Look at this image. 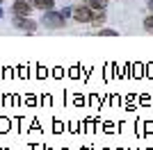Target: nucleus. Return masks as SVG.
Masks as SVG:
<instances>
[{"mask_svg": "<svg viewBox=\"0 0 153 150\" xmlns=\"http://www.w3.org/2000/svg\"><path fill=\"white\" fill-rule=\"evenodd\" d=\"M32 9H39V12H48V9H55V0H30Z\"/></svg>", "mask_w": 153, "mask_h": 150, "instance_id": "39448f33", "label": "nucleus"}, {"mask_svg": "<svg viewBox=\"0 0 153 150\" xmlns=\"http://www.w3.org/2000/svg\"><path fill=\"white\" fill-rule=\"evenodd\" d=\"M94 14H96V9H91L89 5H76V7H71V18L76 21V23H80V25H89L91 21H94Z\"/></svg>", "mask_w": 153, "mask_h": 150, "instance_id": "f03ea898", "label": "nucleus"}, {"mask_svg": "<svg viewBox=\"0 0 153 150\" xmlns=\"http://www.w3.org/2000/svg\"><path fill=\"white\" fill-rule=\"evenodd\" d=\"M59 12H62V16H64V18H71V7H62Z\"/></svg>", "mask_w": 153, "mask_h": 150, "instance_id": "1a4fd4ad", "label": "nucleus"}, {"mask_svg": "<svg viewBox=\"0 0 153 150\" xmlns=\"http://www.w3.org/2000/svg\"><path fill=\"white\" fill-rule=\"evenodd\" d=\"M85 5H89L91 9H108L110 0H82Z\"/></svg>", "mask_w": 153, "mask_h": 150, "instance_id": "423d86ee", "label": "nucleus"}, {"mask_svg": "<svg viewBox=\"0 0 153 150\" xmlns=\"http://www.w3.org/2000/svg\"><path fill=\"white\" fill-rule=\"evenodd\" d=\"M142 25H144V30H146L149 34H153V14H149L146 18H144V23H142Z\"/></svg>", "mask_w": 153, "mask_h": 150, "instance_id": "6e6552de", "label": "nucleus"}, {"mask_svg": "<svg viewBox=\"0 0 153 150\" xmlns=\"http://www.w3.org/2000/svg\"><path fill=\"white\" fill-rule=\"evenodd\" d=\"M2 2H5V0H0V5H2Z\"/></svg>", "mask_w": 153, "mask_h": 150, "instance_id": "f8f14e48", "label": "nucleus"}, {"mask_svg": "<svg viewBox=\"0 0 153 150\" xmlns=\"http://www.w3.org/2000/svg\"><path fill=\"white\" fill-rule=\"evenodd\" d=\"M146 7H149V12L153 14V0H149V2H146Z\"/></svg>", "mask_w": 153, "mask_h": 150, "instance_id": "9d476101", "label": "nucleus"}, {"mask_svg": "<svg viewBox=\"0 0 153 150\" xmlns=\"http://www.w3.org/2000/svg\"><path fill=\"white\" fill-rule=\"evenodd\" d=\"M80 2H82V0H80Z\"/></svg>", "mask_w": 153, "mask_h": 150, "instance_id": "ddd939ff", "label": "nucleus"}, {"mask_svg": "<svg viewBox=\"0 0 153 150\" xmlns=\"http://www.w3.org/2000/svg\"><path fill=\"white\" fill-rule=\"evenodd\" d=\"M66 21L59 9H48V12H41V18H39V25L46 27V30H64L66 27Z\"/></svg>", "mask_w": 153, "mask_h": 150, "instance_id": "f257e3e1", "label": "nucleus"}, {"mask_svg": "<svg viewBox=\"0 0 153 150\" xmlns=\"http://www.w3.org/2000/svg\"><path fill=\"white\" fill-rule=\"evenodd\" d=\"M2 16H5V12H2V7H0V18H2Z\"/></svg>", "mask_w": 153, "mask_h": 150, "instance_id": "9b49d317", "label": "nucleus"}, {"mask_svg": "<svg viewBox=\"0 0 153 150\" xmlns=\"http://www.w3.org/2000/svg\"><path fill=\"white\" fill-rule=\"evenodd\" d=\"M9 12H12V16H30L34 9H32L30 0H14L12 7H9Z\"/></svg>", "mask_w": 153, "mask_h": 150, "instance_id": "20e7f679", "label": "nucleus"}, {"mask_svg": "<svg viewBox=\"0 0 153 150\" xmlns=\"http://www.w3.org/2000/svg\"><path fill=\"white\" fill-rule=\"evenodd\" d=\"M96 34H98V37H117L119 32L112 30V27H98V30H96Z\"/></svg>", "mask_w": 153, "mask_h": 150, "instance_id": "0eeeda50", "label": "nucleus"}, {"mask_svg": "<svg viewBox=\"0 0 153 150\" xmlns=\"http://www.w3.org/2000/svg\"><path fill=\"white\" fill-rule=\"evenodd\" d=\"M12 25L21 32H27V34H34L39 30V23L30 16H12Z\"/></svg>", "mask_w": 153, "mask_h": 150, "instance_id": "7ed1b4c3", "label": "nucleus"}]
</instances>
